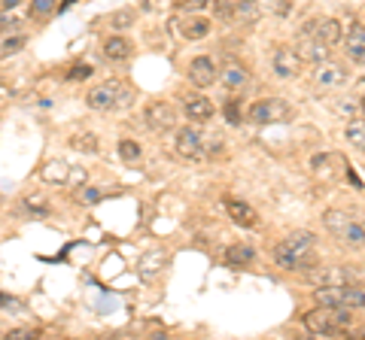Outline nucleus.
Masks as SVG:
<instances>
[{
	"instance_id": "5701e85b",
	"label": "nucleus",
	"mask_w": 365,
	"mask_h": 340,
	"mask_svg": "<svg viewBox=\"0 0 365 340\" xmlns=\"http://www.w3.org/2000/svg\"><path fill=\"white\" fill-rule=\"evenodd\" d=\"M347 58L365 64V25H353L347 31Z\"/></svg>"
},
{
	"instance_id": "423d86ee",
	"label": "nucleus",
	"mask_w": 365,
	"mask_h": 340,
	"mask_svg": "<svg viewBox=\"0 0 365 340\" xmlns=\"http://www.w3.org/2000/svg\"><path fill=\"white\" fill-rule=\"evenodd\" d=\"M247 119L253 124H283V122L292 119V110H289L287 100L265 97V100H256V104L247 110Z\"/></svg>"
},
{
	"instance_id": "c9c22d12",
	"label": "nucleus",
	"mask_w": 365,
	"mask_h": 340,
	"mask_svg": "<svg viewBox=\"0 0 365 340\" xmlns=\"http://www.w3.org/2000/svg\"><path fill=\"white\" fill-rule=\"evenodd\" d=\"M225 122L228 124H241L244 119H241V104H237V100H228V104H225Z\"/></svg>"
},
{
	"instance_id": "f03ea898",
	"label": "nucleus",
	"mask_w": 365,
	"mask_h": 340,
	"mask_svg": "<svg viewBox=\"0 0 365 340\" xmlns=\"http://www.w3.org/2000/svg\"><path fill=\"white\" fill-rule=\"evenodd\" d=\"M86 104L98 112H116V110H128L134 104V88L125 79H107V83L95 85L86 95Z\"/></svg>"
},
{
	"instance_id": "4468645a",
	"label": "nucleus",
	"mask_w": 365,
	"mask_h": 340,
	"mask_svg": "<svg viewBox=\"0 0 365 340\" xmlns=\"http://www.w3.org/2000/svg\"><path fill=\"white\" fill-rule=\"evenodd\" d=\"M210 18H204V16H198V13H192V16H182V18H177V33L182 40H204L210 33Z\"/></svg>"
},
{
	"instance_id": "473e14b6",
	"label": "nucleus",
	"mask_w": 365,
	"mask_h": 340,
	"mask_svg": "<svg viewBox=\"0 0 365 340\" xmlns=\"http://www.w3.org/2000/svg\"><path fill=\"white\" fill-rule=\"evenodd\" d=\"M25 43H28L25 33H16V37H6L4 40V49H0V52H4V55H16V52L25 49Z\"/></svg>"
},
{
	"instance_id": "f704fd0d",
	"label": "nucleus",
	"mask_w": 365,
	"mask_h": 340,
	"mask_svg": "<svg viewBox=\"0 0 365 340\" xmlns=\"http://www.w3.org/2000/svg\"><path fill=\"white\" fill-rule=\"evenodd\" d=\"M91 73H95V70H91L88 64H73L71 70H67V83H79V79H88Z\"/></svg>"
},
{
	"instance_id": "1a4fd4ad",
	"label": "nucleus",
	"mask_w": 365,
	"mask_h": 340,
	"mask_svg": "<svg viewBox=\"0 0 365 340\" xmlns=\"http://www.w3.org/2000/svg\"><path fill=\"white\" fill-rule=\"evenodd\" d=\"M302 33H307V37H314L319 43H326V46H338L341 37H344V31H341V21L338 18H311L302 28Z\"/></svg>"
},
{
	"instance_id": "58836bf2",
	"label": "nucleus",
	"mask_w": 365,
	"mask_h": 340,
	"mask_svg": "<svg viewBox=\"0 0 365 340\" xmlns=\"http://www.w3.org/2000/svg\"><path fill=\"white\" fill-rule=\"evenodd\" d=\"M9 337H37L34 328H16V331H9Z\"/></svg>"
},
{
	"instance_id": "a19ab883",
	"label": "nucleus",
	"mask_w": 365,
	"mask_h": 340,
	"mask_svg": "<svg viewBox=\"0 0 365 340\" xmlns=\"http://www.w3.org/2000/svg\"><path fill=\"white\" fill-rule=\"evenodd\" d=\"M0 33H4V25H0Z\"/></svg>"
},
{
	"instance_id": "412c9836",
	"label": "nucleus",
	"mask_w": 365,
	"mask_h": 340,
	"mask_svg": "<svg viewBox=\"0 0 365 340\" xmlns=\"http://www.w3.org/2000/svg\"><path fill=\"white\" fill-rule=\"evenodd\" d=\"M71 164L61 161V158H52V161H46L43 170H40V179L43 183H49V186H64L67 179H71Z\"/></svg>"
},
{
	"instance_id": "6e6552de",
	"label": "nucleus",
	"mask_w": 365,
	"mask_h": 340,
	"mask_svg": "<svg viewBox=\"0 0 365 340\" xmlns=\"http://www.w3.org/2000/svg\"><path fill=\"white\" fill-rule=\"evenodd\" d=\"M174 149L180 158H186V161H201L204 155V134L198 128H180L177 137H174Z\"/></svg>"
},
{
	"instance_id": "7c9ffc66",
	"label": "nucleus",
	"mask_w": 365,
	"mask_h": 340,
	"mask_svg": "<svg viewBox=\"0 0 365 340\" xmlns=\"http://www.w3.org/2000/svg\"><path fill=\"white\" fill-rule=\"evenodd\" d=\"M344 134H347V140H350L353 146H356V149H362V152H365V122H350Z\"/></svg>"
},
{
	"instance_id": "4be33fe9",
	"label": "nucleus",
	"mask_w": 365,
	"mask_h": 340,
	"mask_svg": "<svg viewBox=\"0 0 365 340\" xmlns=\"http://www.w3.org/2000/svg\"><path fill=\"white\" fill-rule=\"evenodd\" d=\"M232 21L241 28H250V25H259L262 21V6L256 4V0H241V4L235 6L232 13Z\"/></svg>"
},
{
	"instance_id": "aec40b11",
	"label": "nucleus",
	"mask_w": 365,
	"mask_h": 340,
	"mask_svg": "<svg viewBox=\"0 0 365 340\" xmlns=\"http://www.w3.org/2000/svg\"><path fill=\"white\" fill-rule=\"evenodd\" d=\"M165 267H168V255L162 253V249H153V253H146L140 262H137V274H140L143 280H155Z\"/></svg>"
},
{
	"instance_id": "393cba45",
	"label": "nucleus",
	"mask_w": 365,
	"mask_h": 340,
	"mask_svg": "<svg viewBox=\"0 0 365 340\" xmlns=\"http://www.w3.org/2000/svg\"><path fill=\"white\" fill-rule=\"evenodd\" d=\"M225 262L232 265V267H247V265L256 262V249L250 246V243H237V246H232L225 253Z\"/></svg>"
},
{
	"instance_id": "e433bc0d",
	"label": "nucleus",
	"mask_w": 365,
	"mask_h": 340,
	"mask_svg": "<svg viewBox=\"0 0 365 340\" xmlns=\"http://www.w3.org/2000/svg\"><path fill=\"white\" fill-rule=\"evenodd\" d=\"M271 9L277 16H289V9H292V0H271Z\"/></svg>"
},
{
	"instance_id": "7ed1b4c3",
	"label": "nucleus",
	"mask_w": 365,
	"mask_h": 340,
	"mask_svg": "<svg viewBox=\"0 0 365 340\" xmlns=\"http://www.w3.org/2000/svg\"><path fill=\"white\" fill-rule=\"evenodd\" d=\"M350 325H353V313L344 307H323V304H317L304 316V328L317 337H341L350 331Z\"/></svg>"
},
{
	"instance_id": "f8f14e48",
	"label": "nucleus",
	"mask_w": 365,
	"mask_h": 340,
	"mask_svg": "<svg viewBox=\"0 0 365 340\" xmlns=\"http://www.w3.org/2000/svg\"><path fill=\"white\" fill-rule=\"evenodd\" d=\"M314 79H317V85H319V88H341V85H347L350 73H347L341 64H335V61H329V58H326V61H319V64H317Z\"/></svg>"
},
{
	"instance_id": "b1692460",
	"label": "nucleus",
	"mask_w": 365,
	"mask_h": 340,
	"mask_svg": "<svg viewBox=\"0 0 365 340\" xmlns=\"http://www.w3.org/2000/svg\"><path fill=\"white\" fill-rule=\"evenodd\" d=\"M107 198V188L101 186H73V201L79 203V207H95V203H101Z\"/></svg>"
},
{
	"instance_id": "bb28decb",
	"label": "nucleus",
	"mask_w": 365,
	"mask_h": 340,
	"mask_svg": "<svg viewBox=\"0 0 365 340\" xmlns=\"http://www.w3.org/2000/svg\"><path fill=\"white\" fill-rule=\"evenodd\" d=\"M71 146L76 152H86V155H95L101 149V140L95 137V134H76V137H71Z\"/></svg>"
},
{
	"instance_id": "0eeeda50",
	"label": "nucleus",
	"mask_w": 365,
	"mask_h": 340,
	"mask_svg": "<svg viewBox=\"0 0 365 340\" xmlns=\"http://www.w3.org/2000/svg\"><path fill=\"white\" fill-rule=\"evenodd\" d=\"M146 124L155 131V134H168V131H177V122H180V112L168 104V100H153L143 112Z\"/></svg>"
},
{
	"instance_id": "dca6fc26",
	"label": "nucleus",
	"mask_w": 365,
	"mask_h": 340,
	"mask_svg": "<svg viewBox=\"0 0 365 340\" xmlns=\"http://www.w3.org/2000/svg\"><path fill=\"white\" fill-rule=\"evenodd\" d=\"M295 52H299V58H302V61L319 64V61H326L329 55H332V46H326V43H319V40H314V37H307V33H302Z\"/></svg>"
},
{
	"instance_id": "ddd939ff",
	"label": "nucleus",
	"mask_w": 365,
	"mask_h": 340,
	"mask_svg": "<svg viewBox=\"0 0 365 340\" xmlns=\"http://www.w3.org/2000/svg\"><path fill=\"white\" fill-rule=\"evenodd\" d=\"M131 52H134V43L128 37H122V33H113V37L104 40V46H101V55L110 64H125L131 58Z\"/></svg>"
},
{
	"instance_id": "cd10ccee",
	"label": "nucleus",
	"mask_w": 365,
	"mask_h": 340,
	"mask_svg": "<svg viewBox=\"0 0 365 340\" xmlns=\"http://www.w3.org/2000/svg\"><path fill=\"white\" fill-rule=\"evenodd\" d=\"M21 203H25V210L31 213V216H49V203H46V198L37 195V191H28Z\"/></svg>"
},
{
	"instance_id": "a878e982",
	"label": "nucleus",
	"mask_w": 365,
	"mask_h": 340,
	"mask_svg": "<svg viewBox=\"0 0 365 340\" xmlns=\"http://www.w3.org/2000/svg\"><path fill=\"white\" fill-rule=\"evenodd\" d=\"M110 31H116V33H122V31H128V28H134V21H137V13L134 9H116V13H110Z\"/></svg>"
},
{
	"instance_id": "9b49d317",
	"label": "nucleus",
	"mask_w": 365,
	"mask_h": 340,
	"mask_svg": "<svg viewBox=\"0 0 365 340\" xmlns=\"http://www.w3.org/2000/svg\"><path fill=\"white\" fill-rule=\"evenodd\" d=\"M271 67H274V76L277 79H295L302 73V58H299V52L295 49L280 46L277 52L271 55Z\"/></svg>"
},
{
	"instance_id": "ea45409f",
	"label": "nucleus",
	"mask_w": 365,
	"mask_h": 340,
	"mask_svg": "<svg viewBox=\"0 0 365 340\" xmlns=\"http://www.w3.org/2000/svg\"><path fill=\"white\" fill-rule=\"evenodd\" d=\"M362 116H365V97H362Z\"/></svg>"
},
{
	"instance_id": "2f4dec72",
	"label": "nucleus",
	"mask_w": 365,
	"mask_h": 340,
	"mask_svg": "<svg viewBox=\"0 0 365 340\" xmlns=\"http://www.w3.org/2000/svg\"><path fill=\"white\" fill-rule=\"evenodd\" d=\"M207 4H213V0H174L180 13H201V9H207Z\"/></svg>"
},
{
	"instance_id": "a211bd4d",
	"label": "nucleus",
	"mask_w": 365,
	"mask_h": 340,
	"mask_svg": "<svg viewBox=\"0 0 365 340\" xmlns=\"http://www.w3.org/2000/svg\"><path fill=\"white\" fill-rule=\"evenodd\" d=\"M213 100L210 97H204V95H195V97H189L186 100V119L189 122H195V124H207L213 119Z\"/></svg>"
},
{
	"instance_id": "c756f323",
	"label": "nucleus",
	"mask_w": 365,
	"mask_h": 340,
	"mask_svg": "<svg viewBox=\"0 0 365 340\" xmlns=\"http://www.w3.org/2000/svg\"><path fill=\"white\" fill-rule=\"evenodd\" d=\"M52 13H58V0H31V18H49Z\"/></svg>"
},
{
	"instance_id": "c85d7f7f",
	"label": "nucleus",
	"mask_w": 365,
	"mask_h": 340,
	"mask_svg": "<svg viewBox=\"0 0 365 340\" xmlns=\"http://www.w3.org/2000/svg\"><path fill=\"white\" fill-rule=\"evenodd\" d=\"M140 143L137 140H131V137H125V140H119V158L125 164H134V161H140Z\"/></svg>"
},
{
	"instance_id": "2eb2a0df",
	"label": "nucleus",
	"mask_w": 365,
	"mask_h": 340,
	"mask_svg": "<svg viewBox=\"0 0 365 340\" xmlns=\"http://www.w3.org/2000/svg\"><path fill=\"white\" fill-rule=\"evenodd\" d=\"M220 83L228 88V92H241V88L250 85V70L241 61H225L220 67Z\"/></svg>"
},
{
	"instance_id": "39448f33",
	"label": "nucleus",
	"mask_w": 365,
	"mask_h": 340,
	"mask_svg": "<svg viewBox=\"0 0 365 340\" xmlns=\"http://www.w3.org/2000/svg\"><path fill=\"white\" fill-rule=\"evenodd\" d=\"M323 225L329 234H335L341 243L347 246H365V222H359L353 213L344 210H326L323 213Z\"/></svg>"
},
{
	"instance_id": "4c0bfd02",
	"label": "nucleus",
	"mask_w": 365,
	"mask_h": 340,
	"mask_svg": "<svg viewBox=\"0 0 365 340\" xmlns=\"http://www.w3.org/2000/svg\"><path fill=\"white\" fill-rule=\"evenodd\" d=\"M21 4H25V0H0V9H4V13H13V9H19Z\"/></svg>"
},
{
	"instance_id": "20e7f679",
	"label": "nucleus",
	"mask_w": 365,
	"mask_h": 340,
	"mask_svg": "<svg viewBox=\"0 0 365 340\" xmlns=\"http://www.w3.org/2000/svg\"><path fill=\"white\" fill-rule=\"evenodd\" d=\"M314 301L323 307H365V286L359 282H341V286H314Z\"/></svg>"
},
{
	"instance_id": "f257e3e1",
	"label": "nucleus",
	"mask_w": 365,
	"mask_h": 340,
	"mask_svg": "<svg viewBox=\"0 0 365 340\" xmlns=\"http://www.w3.org/2000/svg\"><path fill=\"white\" fill-rule=\"evenodd\" d=\"M314 243L317 237L311 231H292L287 240H280V246L274 249V265L283 270H311L317 265Z\"/></svg>"
},
{
	"instance_id": "72a5a7b5",
	"label": "nucleus",
	"mask_w": 365,
	"mask_h": 340,
	"mask_svg": "<svg viewBox=\"0 0 365 340\" xmlns=\"http://www.w3.org/2000/svg\"><path fill=\"white\" fill-rule=\"evenodd\" d=\"M241 4V0H213V13H216V18H232V13H235V6Z\"/></svg>"
},
{
	"instance_id": "f3484780",
	"label": "nucleus",
	"mask_w": 365,
	"mask_h": 340,
	"mask_svg": "<svg viewBox=\"0 0 365 340\" xmlns=\"http://www.w3.org/2000/svg\"><path fill=\"white\" fill-rule=\"evenodd\" d=\"M307 280L314 286H341V282H353V274L347 267H311Z\"/></svg>"
},
{
	"instance_id": "6ab92c4d",
	"label": "nucleus",
	"mask_w": 365,
	"mask_h": 340,
	"mask_svg": "<svg viewBox=\"0 0 365 340\" xmlns=\"http://www.w3.org/2000/svg\"><path fill=\"white\" fill-rule=\"evenodd\" d=\"M225 213L232 216V222L244 225V228H253V225H259V216L256 210L250 207L247 201H237V198H225Z\"/></svg>"
},
{
	"instance_id": "9d476101",
	"label": "nucleus",
	"mask_w": 365,
	"mask_h": 340,
	"mask_svg": "<svg viewBox=\"0 0 365 340\" xmlns=\"http://www.w3.org/2000/svg\"><path fill=\"white\" fill-rule=\"evenodd\" d=\"M186 76L195 88H210L216 79H220V67H216V61L210 58V55H198V58L189 61Z\"/></svg>"
}]
</instances>
